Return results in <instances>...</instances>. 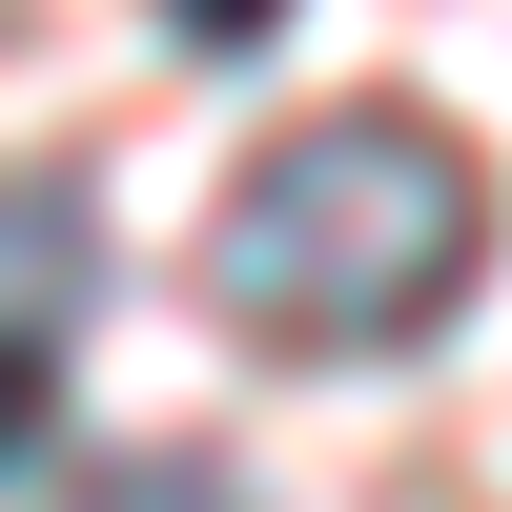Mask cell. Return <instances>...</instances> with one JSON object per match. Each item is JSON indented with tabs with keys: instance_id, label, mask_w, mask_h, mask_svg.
Segmentation results:
<instances>
[{
	"instance_id": "obj_4",
	"label": "cell",
	"mask_w": 512,
	"mask_h": 512,
	"mask_svg": "<svg viewBox=\"0 0 512 512\" xmlns=\"http://www.w3.org/2000/svg\"><path fill=\"white\" fill-rule=\"evenodd\" d=\"M103 512H246L226 472H144V492H103Z\"/></svg>"
},
{
	"instance_id": "obj_2",
	"label": "cell",
	"mask_w": 512,
	"mask_h": 512,
	"mask_svg": "<svg viewBox=\"0 0 512 512\" xmlns=\"http://www.w3.org/2000/svg\"><path fill=\"white\" fill-rule=\"evenodd\" d=\"M41 431H62V369H41V328H0V472H41Z\"/></svg>"
},
{
	"instance_id": "obj_3",
	"label": "cell",
	"mask_w": 512,
	"mask_h": 512,
	"mask_svg": "<svg viewBox=\"0 0 512 512\" xmlns=\"http://www.w3.org/2000/svg\"><path fill=\"white\" fill-rule=\"evenodd\" d=\"M164 21H185V41H226V62H246V41L287 21V0H164Z\"/></svg>"
},
{
	"instance_id": "obj_1",
	"label": "cell",
	"mask_w": 512,
	"mask_h": 512,
	"mask_svg": "<svg viewBox=\"0 0 512 512\" xmlns=\"http://www.w3.org/2000/svg\"><path fill=\"white\" fill-rule=\"evenodd\" d=\"M472 246H492V164L451 144L431 103H328V123H287V144L205 205V308H226L246 349H328L349 369V349L451 328Z\"/></svg>"
}]
</instances>
